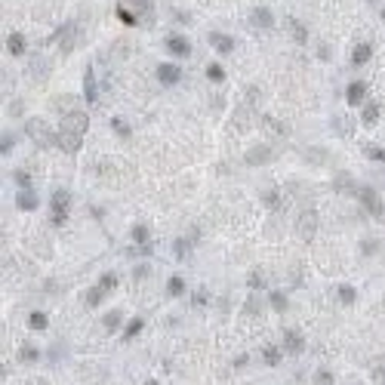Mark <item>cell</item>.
<instances>
[{
  "label": "cell",
  "instance_id": "obj_20",
  "mask_svg": "<svg viewBox=\"0 0 385 385\" xmlns=\"http://www.w3.org/2000/svg\"><path fill=\"white\" fill-rule=\"evenodd\" d=\"M336 191H342V194H352L355 191V182L348 179V173H339L336 176Z\"/></svg>",
  "mask_w": 385,
  "mask_h": 385
},
{
  "label": "cell",
  "instance_id": "obj_8",
  "mask_svg": "<svg viewBox=\"0 0 385 385\" xmlns=\"http://www.w3.org/2000/svg\"><path fill=\"white\" fill-rule=\"evenodd\" d=\"M274 157V148L271 145H256V148L247 151V163H253V167H259V163H268Z\"/></svg>",
  "mask_w": 385,
  "mask_h": 385
},
{
  "label": "cell",
  "instance_id": "obj_9",
  "mask_svg": "<svg viewBox=\"0 0 385 385\" xmlns=\"http://www.w3.org/2000/svg\"><path fill=\"white\" fill-rule=\"evenodd\" d=\"M284 345H287V352H290V355H299V352H302V345H305V339H302L299 330H287V333H284Z\"/></svg>",
  "mask_w": 385,
  "mask_h": 385
},
{
  "label": "cell",
  "instance_id": "obj_25",
  "mask_svg": "<svg viewBox=\"0 0 385 385\" xmlns=\"http://www.w3.org/2000/svg\"><path fill=\"white\" fill-rule=\"evenodd\" d=\"M56 105H59V111H62V114H71V111H77V108H74V96H62Z\"/></svg>",
  "mask_w": 385,
  "mask_h": 385
},
{
  "label": "cell",
  "instance_id": "obj_37",
  "mask_svg": "<svg viewBox=\"0 0 385 385\" xmlns=\"http://www.w3.org/2000/svg\"><path fill=\"white\" fill-rule=\"evenodd\" d=\"M114 284H117V278H114V274H105V278H102V281H99V287H102V290H105V293H108V290H111V287H114Z\"/></svg>",
  "mask_w": 385,
  "mask_h": 385
},
{
  "label": "cell",
  "instance_id": "obj_48",
  "mask_svg": "<svg viewBox=\"0 0 385 385\" xmlns=\"http://www.w3.org/2000/svg\"><path fill=\"white\" fill-rule=\"evenodd\" d=\"M373 250H376V244H373V241H364V253H367V256H370Z\"/></svg>",
  "mask_w": 385,
  "mask_h": 385
},
{
  "label": "cell",
  "instance_id": "obj_3",
  "mask_svg": "<svg viewBox=\"0 0 385 385\" xmlns=\"http://www.w3.org/2000/svg\"><path fill=\"white\" fill-rule=\"evenodd\" d=\"M296 231H299V237L308 244L311 237H315V231H318V213L315 210H302L299 213V225H296Z\"/></svg>",
  "mask_w": 385,
  "mask_h": 385
},
{
  "label": "cell",
  "instance_id": "obj_44",
  "mask_svg": "<svg viewBox=\"0 0 385 385\" xmlns=\"http://www.w3.org/2000/svg\"><path fill=\"white\" fill-rule=\"evenodd\" d=\"M46 293H59L62 290V284H56V281H46V287H43Z\"/></svg>",
  "mask_w": 385,
  "mask_h": 385
},
{
  "label": "cell",
  "instance_id": "obj_34",
  "mask_svg": "<svg viewBox=\"0 0 385 385\" xmlns=\"http://www.w3.org/2000/svg\"><path fill=\"white\" fill-rule=\"evenodd\" d=\"M207 77L219 83V80H222V77H225V71H222V68H219V65H210V68H207Z\"/></svg>",
  "mask_w": 385,
  "mask_h": 385
},
{
  "label": "cell",
  "instance_id": "obj_43",
  "mask_svg": "<svg viewBox=\"0 0 385 385\" xmlns=\"http://www.w3.org/2000/svg\"><path fill=\"white\" fill-rule=\"evenodd\" d=\"M15 182H19V185H28L31 179H28V173H25V170H19V173H15Z\"/></svg>",
  "mask_w": 385,
  "mask_h": 385
},
{
  "label": "cell",
  "instance_id": "obj_23",
  "mask_svg": "<svg viewBox=\"0 0 385 385\" xmlns=\"http://www.w3.org/2000/svg\"><path fill=\"white\" fill-rule=\"evenodd\" d=\"M130 6L142 12V19H145V22L151 19V3H148V0H130Z\"/></svg>",
  "mask_w": 385,
  "mask_h": 385
},
{
  "label": "cell",
  "instance_id": "obj_30",
  "mask_svg": "<svg viewBox=\"0 0 385 385\" xmlns=\"http://www.w3.org/2000/svg\"><path fill=\"white\" fill-rule=\"evenodd\" d=\"M355 296H358V293H355V287H339V302H355Z\"/></svg>",
  "mask_w": 385,
  "mask_h": 385
},
{
  "label": "cell",
  "instance_id": "obj_45",
  "mask_svg": "<svg viewBox=\"0 0 385 385\" xmlns=\"http://www.w3.org/2000/svg\"><path fill=\"white\" fill-rule=\"evenodd\" d=\"M247 284H250V287H262V278H259V274H250Z\"/></svg>",
  "mask_w": 385,
  "mask_h": 385
},
{
  "label": "cell",
  "instance_id": "obj_28",
  "mask_svg": "<svg viewBox=\"0 0 385 385\" xmlns=\"http://www.w3.org/2000/svg\"><path fill=\"white\" fill-rule=\"evenodd\" d=\"M290 28H293V37H296V43H305V37H308V34H305V28H302L296 19H290Z\"/></svg>",
  "mask_w": 385,
  "mask_h": 385
},
{
  "label": "cell",
  "instance_id": "obj_21",
  "mask_svg": "<svg viewBox=\"0 0 385 385\" xmlns=\"http://www.w3.org/2000/svg\"><path fill=\"white\" fill-rule=\"evenodd\" d=\"M167 293H170V296H182V293H185V281H182V278H170L167 281Z\"/></svg>",
  "mask_w": 385,
  "mask_h": 385
},
{
  "label": "cell",
  "instance_id": "obj_12",
  "mask_svg": "<svg viewBox=\"0 0 385 385\" xmlns=\"http://www.w3.org/2000/svg\"><path fill=\"white\" fill-rule=\"evenodd\" d=\"M157 77H160V83H167V86H173L179 77H182V71L176 68V65H160L157 68Z\"/></svg>",
  "mask_w": 385,
  "mask_h": 385
},
{
  "label": "cell",
  "instance_id": "obj_26",
  "mask_svg": "<svg viewBox=\"0 0 385 385\" xmlns=\"http://www.w3.org/2000/svg\"><path fill=\"white\" fill-rule=\"evenodd\" d=\"M142 327H145V321H142V318H136V321H133L130 327H126V330H123V339H133L136 333H142Z\"/></svg>",
  "mask_w": 385,
  "mask_h": 385
},
{
  "label": "cell",
  "instance_id": "obj_5",
  "mask_svg": "<svg viewBox=\"0 0 385 385\" xmlns=\"http://www.w3.org/2000/svg\"><path fill=\"white\" fill-rule=\"evenodd\" d=\"M86 123H89V117H86L83 111H71V114H65V120H62V130H71V133H80V136H83Z\"/></svg>",
  "mask_w": 385,
  "mask_h": 385
},
{
  "label": "cell",
  "instance_id": "obj_11",
  "mask_svg": "<svg viewBox=\"0 0 385 385\" xmlns=\"http://www.w3.org/2000/svg\"><path fill=\"white\" fill-rule=\"evenodd\" d=\"M250 19H253V25H259V28H271V25H274V15H271L265 6H256V9L250 12Z\"/></svg>",
  "mask_w": 385,
  "mask_h": 385
},
{
  "label": "cell",
  "instance_id": "obj_50",
  "mask_svg": "<svg viewBox=\"0 0 385 385\" xmlns=\"http://www.w3.org/2000/svg\"><path fill=\"white\" fill-rule=\"evenodd\" d=\"M145 385H157V382H145Z\"/></svg>",
  "mask_w": 385,
  "mask_h": 385
},
{
  "label": "cell",
  "instance_id": "obj_7",
  "mask_svg": "<svg viewBox=\"0 0 385 385\" xmlns=\"http://www.w3.org/2000/svg\"><path fill=\"white\" fill-rule=\"evenodd\" d=\"M56 145L65 151V154H74L77 148H80V133H71V130H62L59 136H56Z\"/></svg>",
  "mask_w": 385,
  "mask_h": 385
},
{
  "label": "cell",
  "instance_id": "obj_1",
  "mask_svg": "<svg viewBox=\"0 0 385 385\" xmlns=\"http://www.w3.org/2000/svg\"><path fill=\"white\" fill-rule=\"evenodd\" d=\"M28 136L37 142L40 148H49V145L56 142V136H52V130H49V123L40 120V117H31V120H28Z\"/></svg>",
  "mask_w": 385,
  "mask_h": 385
},
{
  "label": "cell",
  "instance_id": "obj_38",
  "mask_svg": "<svg viewBox=\"0 0 385 385\" xmlns=\"http://www.w3.org/2000/svg\"><path fill=\"white\" fill-rule=\"evenodd\" d=\"M271 305L278 308V311H287V299L281 296V293H274V296H271Z\"/></svg>",
  "mask_w": 385,
  "mask_h": 385
},
{
  "label": "cell",
  "instance_id": "obj_39",
  "mask_svg": "<svg viewBox=\"0 0 385 385\" xmlns=\"http://www.w3.org/2000/svg\"><path fill=\"white\" fill-rule=\"evenodd\" d=\"M265 204H268V207H281V194H278V191H268V194H265Z\"/></svg>",
  "mask_w": 385,
  "mask_h": 385
},
{
  "label": "cell",
  "instance_id": "obj_4",
  "mask_svg": "<svg viewBox=\"0 0 385 385\" xmlns=\"http://www.w3.org/2000/svg\"><path fill=\"white\" fill-rule=\"evenodd\" d=\"M68 204H71L68 191H56V194H52V222H56V225H65V219H68Z\"/></svg>",
  "mask_w": 385,
  "mask_h": 385
},
{
  "label": "cell",
  "instance_id": "obj_42",
  "mask_svg": "<svg viewBox=\"0 0 385 385\" xmlns=\"http://www.w3.org/2000/svg\"><path fill=\"white\" fill-rule=\"evenodd\" d=\"M0 148H3V154H6V151H12V136H3V142H0Z\"/></svg>",
  "mask_w": 385,
  "mask_h": 385
},
{
  "label": "cell",
  "instance_id": "obj_24",
  "mask_svg": "<svg viewBox=\"0 0 385 385\" xmlns=\"http://www.w3.org/2000/svg\"><path fill=\"white\" fill-rule=\"evenodd\" d=\"M19 361L22 364H34V361H37V348H31V345L19 348Z\"/></svg>",
  "mask_w": 385,
  "mask_h": 385
},
{
  "label": "cell",
  "instance_id": "obj_35",
  "mask_svg": "<svg viewBox=\"0 0 385 385\" xmlns=\"http://www.w3.org/2000/svg\"><path fill=\"white\" fill-rule=\"evenodd\" d=\"M102 296H105V290H102V287H96V290H89L86 302H89V305H99V302H102Z\"/></svg>",
  "mask_w": 385,
  "mask_h": 385
},
{
  "label": "cell",
  "instance_id": "obj_41",
  "mask_svg": "<svg viewBox=\"0 0 385 385\" xmlns=\"http://www.w3.org/2000/svg\"><path fill=\"white\" fill-rule=\"evenodd\" d=\"M247 311H253V315H259V311H262V305H259V299H256V296L247 302Z\"/></svg>",
  "mask_w": 385,
  "mask_h": 385
},
{
  "label": "cell",
  "instance_id": "obj_2",
  "mask_svg": "<svg viewBox=\"0 0 385 385\" xmlns=\"http://www.w3.org/2000/svg\"><path fill=\"white\" fill-rule=\"evenodd\" d=\"M52 40L62 46V52H71V49L77 46V40H80V31H77L74 22H68V25H62L56 34H52Z\"/></svg>",
  "mask_w": 385,
  "mask_h": 385
},
{
  "label": "cell",
  "instance_id": "obj_51",
  "mask_svg": "<svg viewBox=\"0 0 385 385\" xmlns=\"http://www.w3.org/2000/svg\"><path fill=\"white\" fill-rule=\"evenodd\" d=\"M382 19H385V9H382Z\"/></svg>",
  "mask_w": 385,
  "mask_h": 385
},
{
  "label": "cell",
  "instance_id": "obj_33",
  "mask_svg": "<svg viewBox=\"0 0 385 385\" xmlns=\"http://www.w3.org/2000/svg\"><path fill=\"white\" fill-rule=\"evenodd\" d=\"M117 15H120V19H123L126 25H136V22H139V19H136V12H130L126 6H120V9H117Z\"/></svg>",
  "mask_w": 385,
  "mask_h": 385
},
{
  "label": "cell",
  "instance_id": "obj_17",
  "mask_svg": "<svg viewBox=\"0 0 385 385\" xmlns=\"http://www.w3.org/2000/svg\"><path fill=\"white\" fill-rule=\"evenodd\" d=\"M83 86H86V102H99V89H96V77H93V71H86Z\"/></svg>",
  "mask_w": 385,
  "mask_h": 385
},
{
  "label": "cell",
  "instance_id": "obj_27",
  "mask_svg": "<svg viewBox=\"0 0 385 385\" xmlns=\"http://www.w3.org/2000/svg\"><path fill=\"white\" fill-rule=\"evenodd\" d=\"M28 324H31L34 330H46V315H40V311H31V318H28Z\"/></svg>",
  "mask_w": 385,
  "mask_h": 385
},
{
  "label": "cell",
  "instance_id": "obj_40",
  "mask_svg": "<svg viewBox=\"0 0 385 385\" xmlns=\"http://www.w3.org/2000/svg\"><path fill=\"white\" fill-rule=\"evenodd\" d=\"M367 157H376V160H385V151H379L376 145H367Z\"/></svg>",
  "mask_w": 385,
  "mask_h": 385
},
{
  "label": "cell",
  "instance_id": "obj_29",
  "mask_svg": "<svg viewBox=\"0 0 385 385\" xmlns=\"http://www.w3.org/2000/svg\"><path fill=\"white\" fill-rule=\"evenodd\" d=\"M370 373H373V379H385V355L373 361V370Z\"/></svg>",
  "mask_w": 385,
  "mask_h": 385
},
{
  "label": "cell",
  "instance_id": "obj_47",
  "mask_svg": "<svg viewBox=\"0 0 385 385\" xmlns=\"http://www.w3.org/2000/svg\"><path fill=\"white\" fill-rule=\"evenodd\" d=\"M318 382H324V385H330V382H333V376H330V373H318Z\"/></svg>",
  "mask_w": 385,
  "mask_h": 385
},
{
  "label": "cell",
  "instance_id": "obj_19",
  "mask_svg": "<svg viewBox=\"0 0 385 385\" xmlns=\"http://www.w3.org/2000/svg\"><path fill=\"white\" fill-rule=\"evenodd\" d=\"M15 204H19V210H34L37 207V197H34V191H22Z\"/></svg>",
  "mask_w": 385,
  "mask_h": 385
},
{
  "label": "cell",
  "instance_id": "obj_46",
  "mask_svg": "<svg viewBox=\"0 0 385 385\" xmlns=\"http://www.w3.org/2000/svg\"><path fill=\"white\" fill-rule=\"evenodd\" d=\"M204 302H207V293H204V290L194 293V305H204Z\"/></svg>",
  "mask_w": 385,
  "mask_h": 385
},
{
  "label": "cell",
  "instance_id": "obj_15",
  "mask_svg": "<svg viewBox=\"0 0 385 385\" xmlns=\"http://www.w3.org/2000/svg\"><path fill=\"white\" fill-rule=\"evenodd\" d=\"M348 102H352V105H361L364 102V96H367V86L361 83V80H355V83H348Z\"/></svg>",
  "mask_w": 385,
  "mask_h": 385
},
{
  "label": "cell",
  "instance_id": "obj_10",
  "mask_svg": "<svg viewBox=\"0 0 385 385\" xmlns=\"http://www.w3.org/2000/svg\"><path fill=\"white\" fill-rule=\"evenodd\" d=\"M167 49L173 52V56H188V52H191L188 40H185V37H179V34H170V37H167Z\"/></svg>",
  "mask_w": 385,
  "mask_h": 385
},
{
  "label": "cell",
  "instance_id": "obj_49",
  "mask_svg": "<svg viewBox=\"0 0 385 385\" xmlns=\"http://www.w3.org/2000/svg\"><path fill=\"white\" fill-rule=\"evenodd\" d=\"M34 385H46V382H43V379H37V382H34Z\"/></svg>",
  "mask_w": 385,
  "mask_h": 385
},
{
  "label": "cell",
  "instance_id": "obj_6",
  "mask_svg": "<svg viewBox=\"0 0 385 385\" xmlns=\"http://www.w3.org/2000/svg\"><path fill=\"white\" fill-rule=\"evenodd\" d=\"M358 194H361V204L367 207V213H370V216H382V200H379V194L373 188H361Z\"/></svg>",
  "mask_w": 385,
  "mask_h": 385
},
{
  "label": "cell",
  "instance_id": "obj_22",
  "mask_svg": "<svg viewBox=\"0 0 385 385\" xmlns=\"http://www.w3.org/2000/svg\"><path fill=\"white\" fill-rule=\"evenodd\" d=\"M376 117H379V105H376V102H370V105L364 108V114H361V120H364L367 126H370V123H373Z\"/></svg>",
  "mask_w": 385,
  "mask_h": 385
},
{
  "label": "cell",
  "instance_id": "obj_32",
  "mask_svg": "<svg viewBox=\"0 0 385 385\" xmlns=\"http://www.w3.org/2000/svg\"><path fill=\"white\" fill-rule=\"evenodd\" d=\"M117 324H120V315L117 311H108L105 315V330H117Z\"/></svg>",
  "mask_w": 385,
  "mask_h": 385
},
{
  "label": "cell",
  "instance_id": "obj_31",
  "mask_svg": "<svg viewBox=\"0 0 385 385\" xmlns=\"http://www.w3.org/2000/svg\"><path fill=\"white\" fill-rule=\"evenodd\" d=\"M133 241H136V244H145V241H148V228H145V225H136V228H133Z\"/></svg>",
  "mask_w": 385,
  "mask_h": 385
},
{
  "label": "cell",
  "instance_id": "obj_18",
  "mask_svg": "<svg viewBox=\"0 0 385 385\" xmlns=\"http://www.w3.org/2000/svg\"><path fill=\"white\" fill-rule=\"evenodd\" d=\"M262 361H265L268 367H278V364H281V352H278L274 345H265V348H262Z\"/></svg>",
  "mask_w": 385,
  "mask_h": 385
},
{
  "label": "cell",
  "instance_id": "obj_36",
  "mask_svg": "<svg viewBox=\"0 0 385 385\" xmlns=\"http://www.w3.org/2000/svg\"><path fill=\"white\" fill-rule=\"evenodd\" d=\"M111 126H114V133H117L120 139H130V130H126V123H123V120H111Z\"/></svg>",
  "mask_w": 385,
  "mask_h": 385
},
{
  "label": "cell",
  "instance_id": "obj_14",
  "mask_svg": "<svg viewBox=\"0 0 385 385\" xmlns=\"http://www.w3.org/2000/svg\"><path fill=\"white\" fill-rule=\"evenodd\" d=\"M370 56H373V46L370 43H361L352 52V65H367V62H370Z\"/></svg>",
  "mask_w": 385,
  "mask_h": 385
},
{
  "label": "cell",
  "instance_id": "obj_16",
  "mask_svg": "<svg viewBox=\"0 0 385 385\" xmlns=\"http://www.w3.org/2000/svg\"><path fill=\"white\" fill-rule=\"evenodd\" d=\"M6 49L12 52V56H22V52H25V37H22L19 31H12L9 37H6Z\"/></svg>",
  "mask_w": 385,
  "mask_h": 385
},
{
  "label": "cell",
  "instance_id": "obj_13",
  "mask_svg": "<svg viewBox=\"0 0 385 385\" xmlns=\"http://www.w3.org/2000/svg\"><path fill=\"white\" fill-rule=\"evenodd\" d=\"M210 43L216 46V52H231V49H234V40H231V37H225V34H219V31H213V34H210Z\"/></svg>",
  "mask_w": 385,
  "mask_h": 385
},
{
  "label": "cell",
  "instance_id": "obj_52",
  "mask_svg": "<svg viewBox=\"0 0 385 385\" xmlns=\"http://www.w3.org/2000/svg\"><path fill=\"white\" fill-rule=\"evenodd\" d=\"M382 385H385V382H382Z\"/></svg>",
  "mask_w": 385,
  "mask_h": 385
}]
</instances>
